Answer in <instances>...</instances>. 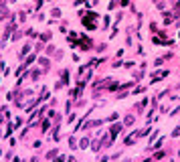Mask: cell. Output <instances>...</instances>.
I'll return each instance as SVG.
<instances>
[{
  "instance_id": "obj_2",
  "label": "cell",
  "mask_w": 180,
  "mask_h": 162,
  "mask_svg": "<svg viewBox=\"0 0 180 162\" xmlns=\"http://www.w3.org/2000/svg\"><path fill=\"white\" fill-rule=\"evenodd\" d=\"M126 124L130 126V124H134V118H132V115H128V118H126Z\"/></svg>"
},
{
  "instance_id": "obj_1",
  "label": "cell",
  "mask_w": 180,
  "mask_h": 162,
  "mask_svg": "<svg viewBox=\"0 0 180 162\" xmlns=\"http://www.w3.org/2000/svg\"><path fill=\"white\" fill-rule=\"evenodd\" d=\"M120 132H122V126L118 124V126H114V128H111V134H109V138H116Z\"/></svg>"
}]
</instances>
